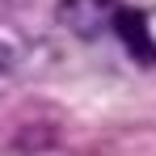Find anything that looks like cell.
<instances>
[{
    "label": "cell",
    "instance_id": "obj_1",
    "mask_svg": "<svg viewBox=\"0 0 156 156\" xmlns=\"http://www.w3.org/2000/svg\"><path fill=\"white\" fill-rule=\"evenodd\" d=\"M118 21V4L114 0H59V26L72 30L76 38L93 42Z\"/></svg>",
    "mask_w": 156,
    "mask_h": 156
},
{
    "label": "cell",
    "instance_id": "obj_2",
    "mask_svg": "<svg viewBox=\"0 0 156 156\" xmlns=\"http://www.w3.org/2000/svg\"><path fill=\"white\" fill-rule=\"evenodd\" d=\"M0 63H4V59H0Z\"/></svg>",
    "mask_w": 156,
    "mask_h": 156
}]
</instances>
